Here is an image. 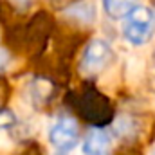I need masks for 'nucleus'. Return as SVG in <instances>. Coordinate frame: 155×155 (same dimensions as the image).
<instances>
[{"label":"nucleus","instance_id":"nucleus-1","mask_svg":"<svg viewBox=\"0 0 155 155\" xmlns=\"http://www.w3.org/2000/svg\"><path fill=\"white\" fill-rule=\"evenodd\" d=\"M155 35V13L146 5H137L123 20V36L132 45H144Z\"/></svg>","mask_w":155,"mask_h":155},{"label":"nucleus","instance_id":"nucleus-2","mask_svg":"<svg viewBox=\"0 0 155 155\" xmlns=\"http://www.w3.org/2000/svg\"><path fill=\"white\" fill-rule=\"evenodd\" d=\"M112 61H114V51L110 43L105 40H92L81 54L79 71L83 76H97L105 69H108Z\"/></svg>","mask_w":155,"mask_h":155},{"label":"nucleus","instance_id":"nucleus-3","mask_svg":"<svg viewBox=\"0 0 155 155\" xmlns=\"http://www.w3.org/2000/svg\"><path fill=\"white\" fill-rule=\"evenodd\" d=\"M78 139L79 128L72 117H60L49 130V143L61 152L72 150L78 144Z\"/></svg>","mask_w":155,"mask_h":155},{"label":"nucleus","instance_id":"nucleus-4","mask_svg":"<svg viewBox=\"0 0 155 155\" xmlns=\"http://www.w3.org/2000/svg\"><path fill=\"white\" fill-rule=\"evenodd\" d=\"M110 150H112V137L105 128L99 126L88 130L81 143L83 155H108Z\"/></svg>","mask_w":155,"mask_h":155},{"label":"nucleus","instance_id":"nucleus-5","mask_svg":"<svg viewBox=\"0 0 155 155\" xmlns=\"http://www.w3.org/2000/svg\"><path fill=\"white\" fill-rule=\"evenodd\" d=\"M103 11L112 20H124L139 4V0H101Z\"/></svg>","mask_w":155,"mask_h":155},{"label":"nucleus","instance_id":"nucleus-6","mask_svg":"<svg viewBox=\"0 0 155 155\" xmlns=\"http://www.w3.org/2000/svg\"><path fill=\"white\" fill-rule=\"evenodd\" d=\"M16 124V116L11 108L0 107V130H9Z\"/></svg>","mask_w":155,"mask_h":155},{"label":"nucleus","instance_id":"nucleus-7","mask_svg":"<svg viewBox=\"0 0 155 155\" xmlns=\"http://www.w3.org/2000/svg\"><path fill=\"white\" fill-rule=\"evenodd\" d=\"M9 61H11V54H9V51L4 49V47H0V71L5 69V67L9 65Z\"/></svg>","mask_w":155,"mask_h":155},{"label":"nucleus","instance_id":"nucleus-8","mask_svg":"<svg viewBox=\"0 0 155 155\" xmlns=\"http://www.w3.org/2000/svg\"><path fill=\"white\" fill-rule=\"evenodd\" d=\"M153 63H155V51H153Z\"/></svg>","mask_w":155,"mask_h":155},{"label":"nucleus","instance_id":"nucleus-9","mask_svg":"<svg viewBox=\"0 0 155 155\" xmlns=\"http://www.w3.org/2000/svg\"><path fill=\"white\" fill-rule=\"evenodd\" d=\"M152 155H155V152H153V153H152Z\"/></svg>","mask_w":155,"mask_h":155},{"label":"nucleus","instance_id":"nucleus-10","mask_svg":"<svg viewBox=\"0 0 155 155\" xmlns=\"http://www.w3.org/2000/svg\"><path fill=\"white\" fill-rule=\"evenodd\" d=\"M153 13H155V11H153Z\"/></svg>","mask_w":155,"mask_h":155}]
</instances>
